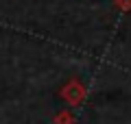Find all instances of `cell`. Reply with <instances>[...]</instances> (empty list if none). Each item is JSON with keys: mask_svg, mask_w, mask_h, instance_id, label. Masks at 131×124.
<instances>
[{"mask_svg": "<svg viewBox=\"0 0 131 124\" xmlns=\"http://www.w3.org/2000/svg\"><path fill=\"white\" fill-rule=\"evenodd\" d=\"M61 98H63L66 102L70 107H79L81 102L85 100V87H83V83L79 81V78H72V81H68L61 87Z\"/></svg>", "mask_w": 131, "mask_h": 124, "instance_id": "cell-1", "label": "cell"}, {"mask_svg": "<svg viewBox=\"0 0 131 124\" xmlns=\"http://www.w3.org/2000/svg\"><path fill=\"white\" fill-rule=\"evenodd\" d=\"M116 7L120 11H131V0H116Z\"/></svg>", "mask_w": 131, "mask_h": 124, "instance_id": "cell-3", "label": "cell"}, {"mask_svg": "<svg viewBox=\"0 0 131 124\" xmlns=\"http://www.w3.org/2000/svg\"><path fill=\"white\" fill-rule=\"evenodd\" d=\"M55 124H74V115L68 111H59L55 115Z\"/></svg>", "mask_w": 131, "mask_h": 124, "instance_id": "cell-2", "label": "cell"}]
</instances>
